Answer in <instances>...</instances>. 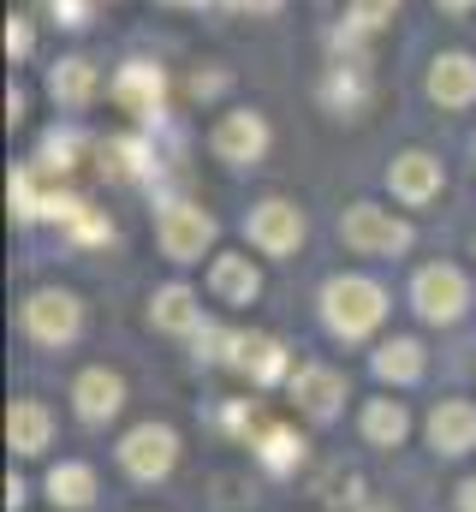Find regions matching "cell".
<instances>
[{
    "instance_id": "1",
    "label": "cell",
    "mask_w": 476,
    "mask_h": 512,
    "mask_svg": "<svg viewBox=\"0 0 476 512\" xmlns=\"http://www.w3.org/2000/svg\"><path fill=\"white\" fill-rule=\"evenodd\" d=\"M381 310H387V298H381V286L375 280H328V292H322V316H328V328L334 334H346V340H363L375 322H381Z\"/></svg>"
},
{
    "instance_id": "2",
    "label": "cell",
    "mask_w": 476,
    "mask_h": 512,
    "mask_svg": "<svg viewBox=\"0 0 476 512\" xmlns=\"http://www.w3.org/2000/svg\"><path fill=\"white\" fill-rule=\"evenodd\" d=\"M340 239L363 256H393L411 245V227L405 221H393L387 209H375V203H352L346 209V221H340Z\"/></svg>"
},
{
    "instance_id": "3",
    "label": "cell",
    "mask_w": 476,
    "mask_h": 512,
    "mask_svg": "<svg viewBox=\"0 0 476 512\" xmlns=\"http://www.w3.org/2000/svg\"><path fill=\"white\" fill-rule=\"evenodd\" d=\"M173 459H179V441H173V429H161V423L131 429V435H125V447H119V465H125L137 483L167 477V471H173Z\"/></svg>"
},
{
    "instance_id": "4",
    "label": "cell",
    "mask_w": 476,
    "mask_h": 512,
    "mask_svg": "<svg viewBox=\"0 0 476 512\" xmlns=\"http://www.w3.org/2000/svg\"><path fill=\"white\" fill-rule=\"evenodd\" d=\"M411 298H417V316H429V322H459L471 292H465V274H459V268H423L417 286H411Z\"/></svg>"
},
{
    "instance_id": "5",
    "label": "cell",
    "mask_w": 476,
    "mask_h": 512,
    "mask_svg": "<svg viewBox=\"0 0 476 512\" xmlns=\"http://www.w3.org/2000/svg\"><path fill=\"white\" fill-rule=\"evenodd\" d=\"M209 239H215V221L203 209H191V203L161 209V251L173 256V262H197V256L209 251Z\"/></svg>"
},
{
    "instance_id": "6",
    "label": "cell",
    "mask_w": 476,
    "mask_h": 512,
    "mask_svg": "<svg viewBox=\"0 0 476 512\" xmlns=\"http://www.w3.org/2000/svg\"><path fill=\"white\" fill-rule=\"evenodd\" d=\"M78 298L72 292H36L30 304H24V328L42 340V346H60V340H72L78 334Z\"/></svg>"
},
{
    "instance_id": "7",
    "label": "cell",
    "mask_w": 476,
    "mask_h": 512,
    "mask_svg": "<svg viewBox=\"0 0 476 512\" xmlns=\"http://www.w3.org/2000/svg\"><path fill=\"white\" fill-rule=\"evenodd\" d=\"M298 239H304V215L292 209V203H262L256 215H250V245L256 251H268V256H286V251H298Z\"/></svg>"
},
{
    "instance_id": "8",
    "label": "cell",
    "mask_w": 476,
    "mask_h": 512,
    "mask_svg": "<svg viewBox=\"0 0 476 512\" xmlns=\"http://www.w3.org/2000/svg\"><path fill=\"white\" fill-rule=\"evenodd\" d=\"M227 364H238L250 382H274V376H286V346L268 340V334H233Z\"/></svg>"
},
{
    "instance_id": "9",
    "label": "cell",
    "mask_w": 476,
    "mask_h": 512,
    "mask_svg": "<svg viewBox=\"0 0 476 512\" xmlns=\"http://www.w3.org/2000/svg\"><path fill=\"white\" fill-rule=\"evenodd\" d=\"M429 441H435L441 453H465V447H476V405H465V399H441V405L429 411Z\"/></svg>"
},
{
    "instance_id": "10",
    "label": "cell",
    "mask_w": 476,
    "mask_h": 512,
    "mask_svg": "<svg viewBox=\"0 0 476 512\" xmlns=\"http://www.w3.org/2000/svg\"><path fill=\"white\" fill-rule=\"evenodd\" d=\"M292 399L310 411V417H334V405L346 399V376L340 370H322V364H304L292 376Z\"/></svg>"
},
{
    "instance_id": "11",
    "label": "cell",
    "mask_w": 476,
    "mask_h": 512,
    "mask_svg": "<svg viewBox=\"0 0 476 512\" xmlns=\"http://www.w3.org/2000/svg\"><path fill=\"white\" fill-rule=\"evenodd\" d=\"M429 96H435L441 108H465L476 96V60L471 54H441L435 72H429Z\"/></svg>"
},
{
    "instance_id": "12",
    "label": "cell",
    "mask_w": 476,
    "mask_h": 512,
    "mask_svg": "<svg viewBox=\"0 0 476 512\" xmlns=\"http://www.w3.org/2000/svg\"><path fill=\"white\" fill-rule=\"evenodd\" d=\"M262 149H268V126L256 114H227L215 126V155L221 161H256Z\"/></svg>"
},
{
    "instance_id": "13",
    "label": "cell",
    "mask_w": 476,
    "mask_h": 512,
    "mask_svg": "<svg viewBox=\"0 0 476 512\" xmlns=\"http://www.w3.org/2000/svg\"><path fill=\"white\" fill-rule=\"evenodd\" d=\"M72 399H78V417L84 423H108L119 411V399H125V387H119L114 370H84L78 387H72Z\"/></svg>"
},
{
    "instance_id": "14",
    "label": "cell",
    "mask_w": 476,
    "mask_h": 512,
    "mask_svg": "<svg viewBox=\"0 0 476 512\" xmlns=\"http://www.w3.org/2000/svg\"><path fill=\"white\" fill-rule=\"evenodd\" d=\"M387 179H393V191H399L405 203H429V197L441 191V161L411 149V155H399V161H393V173H387Z\"/></svg>"
},
{
    "instance_id": "15",
    "label": "cell",
    "mask_w": 476,
    "mask_h": 512,
    "mask_svg": "<svg viewBox=\"0 0 476 512\" xmlns=\"http://www.w3.org/2000/svg\"><path fill=\"white\" fill-rule=\"evenodd\" d=\"M114 102L125 114H155L161 108V72L155 66H125L114 78Z\"/></svg>"
},
{
    "instance_id": "16",
    "label": "cell",
    "mask_w": 476,
    "mask_h": 512,
    "mask_svg": "<svg viewBox=\"0 0 476 512\" xmlns=\"http://www.w3.org/2000/svg\"><path fill=\"white\" fill-rule=\"evenodd\" d=\"M48 90H54V102L84 108V102L96 96V66H90V60H60L54 78H48Z\"/></svg>"
},
{
    "instance_id": "17",
    "label": "cell",
    "mask_w": 476,
    "mask_h": 512,
    "mask_svg": "<svg viewBox=\"0 0 476 512\" xmlns=\"http://www.w3.org/2000/svg\"><path fill=\"white\" fill-rule=\"evenodd\" d=\"M6 435H12L18 453H42V447H48V411H42L36 399H18L12 417H6Z\"/></svg>"
},
{
    "instance_id": "18",
    "label": "cell",
    "mask_w": 476,
    "mask_h": 512,
    "mask_svg": "<svg viewBox=\"0 0 476 512\" xmlns=\"http://www.w3.org/2000/svg\"><path fill=\"white\" fill-rule=\"evenodd\" d=\"M48 495L60 507H90L96 501V471L90 465H54L48 471Z\"/></svg>"
},
{
    "instance_id": "19",
    "label": "cell",
    "mask_w": 476,
    "mask_h": 512,
    "mask_svg": "<svg viewBox=\"0 0 476 512\" xmlns=\"http://www.w3.org/2000/svg\"><path fill=\"white\" fill-rule=\"evenodd\" d=\"M155 328H173V334H191V328H203V310H197V298H191L185 286H167V292L155 298Z\"/></svg>"
},
{
    "instance_id": "20",
    "label": "cell",
    "mask_w": 476,
    "mask_h": 512,
    "mask_svg": "<svg viewBox=\"0 0 476 512\" xmlns=\"http://www.w3.org/2000/svg\"><path fill=\"white\" fill-rule=\"evenodd\" d=\"M375 376H381V382H417V376H423V346H417V340L381 346V352H375Z\"/></svg>"
},
{
    "instance_id": "21",
    "label": "cell",
    "mask_w": 476,
    "mask_h": 512,
    "mask_svg": "<svg viewBox=\"0 0 476 512\" xmlns=\"http://www.w3.org/2000/svg\"><path fill=\"white\" fill-rule=\"evenodd\" d=\"M256 286H262V280H256L250 256H221V262H215V292H221L227 304H250Z\"/></svg>"
},
{
    "instance_id": "22",
    "label": "cell",
    "mask_w": 476,
    "mask_h": 512,
    "mask_svg": "<svg viewBox=\"0 0 476 512\" xmlns=\"http://www.w3.org/2000/svg\"><path fill=\"white\" fill-rule=\"evenodd\" d=\"M363 429H369V441H381V447H399L405 441V405L399 399H375L369 411H363Z\"/></svg>"
},
{
    "instance_id": "23",
    "label": "cell",
    "mask_w": 476,
    "mask_h": 512,
    "mask_svg": "<svg viewBox=\"0 0 476 512\" xmlns=\"http://www.w3.org/2000/svg\"><path fill=\"white\" fill-rule=\"evenodd\" d=\"M143 143H131V137H114V143H102V173L108 179H137L143 173Z\"/></svg>"
},
{
    "instance_id": "24",
    "label": "cell",
    "mask_w": 476,
    "mask_h": 512,
    "mask_svg": "<svg viewBox=\"0 0 476 512\" xmlns=\"http://www.w3.org/2000/svg\"><path fill=\"white\" fill-rule=\"evenodd\" d=\"M256 447H262V459H268L274 471H286V465H298V459H304V441H298L292 429H262V435H256Z\"/></svg>"
},
{
    "instance_id": "25",
    "label": "cell",
    "mask_w": 476,
    "mask_h": 512,
    "mask_svg": "<svg viewBox=\"0 0 476 512\" xmlns=\"http://www.w3.org/2000/svg\"><path fill=\"white\" fill-rule=\"evenodd\" d=\"M316 495H322V501H334V507H352V501H357V477H352V471H340V465H334V471H322Z\"/></svg>"
},
{
    "instance_id": "26",
    "label": "cell",
    "mask_w": 476,
    "mask_h": 512,
    "mask_svg": "<svg viewBox=\"0 0 476 512\" xmlns=\"http://www.w3.org/2000/svg\"><path fill=\"white\" fill-rule=\"evenodd\" d=\"M393 6H399V0H352V24L357 30H381V24L393 18Z\"/></svg>"
},
{
    "instance_id": "27",
    "label": "cell",
    "mask_w": 476,
    "mask_h": 512,
    "mask_svg": "<svg viewBox=\"0 0 476 512\" xmlns=\"http://www.w3.org/2000/svg\"><path fill=\"white\" fill-rule=\"evenodd\" d=\"M12 203H18V215H42V203H36V179H30V173L12 179Z\"/></svg>"
},
{
    "instance_id": "28",
    "label": "cell",
    "mask_w": 476,
    "mask_h": 512,
    "mask_svg": "<svg viewBox=\"0 0 476 512\" xmlns=\"http://www.w3.org/2000/svg\"><path fill=\"white\" fill-rule=\"evenodd\" d=\"M48 12H54L60 24H84V0H48Z\"/></svg>"
},
{
    "instance_id": "29",
    "label": "cell",
    "mask_w": 476,
    "mask_h": 512,
    "mask_svg": "<svg viewBox=\"0 0 476 512\" xmlns=\"http://www.w3.org/2000/svg\"><path fill=\"white\" fill-rule=\"evenodd\" d=\"M6 54H30V30H24V24L6 30Z\"/></svg>"
},
{
    "instance_id": "30",
    "label": "cell",
    "mask_w": 476,
    "mask_h": 512,
    "mask_svg": "<svg viewBox=\"0 0 476 512\" xmlns=\"http://www.w3.org/2000/svg\"><path fill=\"white\" fill-rule=\"evenodd\" d=\"M238 12H274V6H280V0H233Z\"/></svg>"
},
{
    "instance_id": "31",
    "label": "cell",
    "mask_w": 476,
    "mask_h": 512,
    "mask_svg": "<svg viewBox=\"0 0 476 512\" xmlns=\"http://www.w3.org/2000/svg\"><path fill=\"white\" fill-rule=\"evenodd\" d=\"M459 507H465V512H476V477L465 483V489H459Z\"/></svg>"
},
{
    "instance_id": "32",
    "label": "cell",
    "mask_w": 476,
    "mask_h": 512,
    "mask_svg": "<svg viewBox=\"0 0 476 512\" xmlns=\"http://www.w3.org/2000/svg\"><path fill=\"white\" fill-rule=\"evenodd\" d=\"M441 6H453V12H459V6H471V0H441Z\"/></svg>"
}]
</instances>
